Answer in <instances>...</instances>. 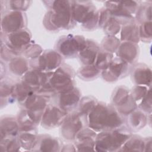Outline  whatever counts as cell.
I'll list each match as a JSON object with an SVG mask.
<instances>
[{
    "mask_svg": "<svg viewBox=\"0 0 152 152\" xmlns=\"http://www.w3.org/2000/svg\"><path fill=\"white\" fill-rule=\"evenodd\" d=\"M48 9L43 24L45 28L52 32L72 29L77 26L72 14V1H43Z\"/></svg>",
    "mask_w": 152,
    "mask_h": 152,
    "instance_id": "1",
    "label": "cell"
},
{
    "mask_svg": "<svg viewBox=\"0 0 152 152\" xmlns=\"http://www.w3.org/2000/svg\"><path fill=\"white\" fill-rule=\"evenodd\" d=\"M87 122L89 128L99 132L125 126V118L111 104L98 102L87 116Z\"/></svg>",
    "mask_w": 152,
    "mask_h": 152,
    "instance_id": "2",
    "label": "cell"
},
{
    "mask_svg": "<svg viewBox=\"0 0 152 152\" xmlns=\"http://www.w3.org/2000/svg\"><path fill=\"white\" fill-rule=\"evenodd\" d=\"M132 135V132L125 125L113 130L99 132L96 138L95 151H118Z\"/></svg>",
    "mask_w": 152,
    "mask_h": 152,
    "instance_id": "3",
    "label": "cell"
},
{
    "mask_svg": "<svg viewBox=\"0 0 152 152\" xmlns=\"http://www.w3.org/2000/svg\"><path fill=\"white\" fill-rule=\"evenodd\" d=\"M72 14L74 21L84 31H93L98 27L99 10L90 1H72Z\"/></svg>",
    "mask_w": 152,
    "mask_h": 152,
    "instance_id": "4",
    "label": "cell"
},
{
    "mask_svg": "<svg viewBox=\"0 0 152 152\" xmlns=\"http://www.w3.org/2000/svg\"><path fill=\"white\" fill-rule=\"evenodd\" d=\"M75 76L74 69L70 65L64 63L53 72L49 83L56 94L65 93L76 87Z\"/></svg>",
    "mask_w": 152,
    "mask_h": 152,
    "instance_id": "5",
    "label": "cell"
},
{
    "mask_svg": "<svg viewBox=\"0 0 152 152\" xmlns=\"http://www.w3.org/2000/svg\"><path fill=\"white\" fill-rule=\"evenodd\" d=\"M87 125V116L75 109L68 113L60 126V135L67 141H74L77 134Z\"/></svg>",
    "mask_w": 152,
    "mask_h": 152,
    "instance_id": "6",
    "label": "cell"
},
{
    "mask_svg": "<svg viewBox=\"0 0 152 152\" xmlns=\"http://www.w3.org/2000/svg\"><path fill=\"white\" fill-rule=\"evenodd\" d=\"M86 42V38L81 35H64L56 41L55 49L64 58H74L83 49Z\"/></svg>",
    "mask_w": 152,
    "mask_h": 152,
    "instance_id": "7",
    "label": "cell"
},
{
    "mask_svg": "<svg viewBox=\"0 0 152 152\" xmlns=\"http://www.w3.org/2000/svg\"><path fill=\"white\" fill-rule=\"evenodd\" d=\"M140 4L139 1H106L104 7L109 10L110 14L116 18L122 26L135 20L133 15L135 14Z\"/></svg>",
    "mask_w": 152,
    "mask_h": 152,
    "instance_id": "8",
    "label": "cell"
},
{
    "mask_svg": "<svg viewBox=\"0 0 152 152\" xmlns=\"http://www.w3.org/2000/svg\"><path fill=\"white\" fill-rule=\"evenodd\" d=\"M110 101V104L125 117L138 108L137 103L134 100L130 90L123 85L115 88Z\"/></svg>",
    "mask_w": 152,
    "mask_h": 152,
    "instance_id": "9",
    "label": "cell"
},
{
    "mask_svg": "<svg viewBox=\"0 0 152 152\" xmlns=\"http://www.w3.org/2000/svg\"><path fill=\"white\" fill-rule=\"evenodd\" d=\"M31 33L27 28L11 33L5 34L1 31V42L12 51L17 56H20L31 43Z\"/></svg>",
    "mask_w": 152,
    "mask_h": 152,
    "instance_id": "10",
    "label": "cell"
},
{
    "mask_svg": "<svg viewBox=\"0 0 152 152\" xmlns=\"http://www.w3.org/2000/svg\"><path fill=\"white\" fill-rule=\"evenodd\" d=\"M64 58L55 50L47 49L40 56L30 61V68L53 72L64 64Z\"/></svg>",
    "mask_w": 152,
    "mask_h": 152,
    "instance_id": "11",
    "label": "cell"
},
{
    "mask_svg": "<svg viewBox=\"0 0 152 152\" xmlns=\"http://www.w3.org/2000/svg\"><path fill=\"white\" fill-rule=\"evenodd\" d=\"M27 19L24 12L7 10L1 14V31L5 34L11 33L27 28Z\"/></svg>",
    "mask_w": 152,
    "mask_h": 152,
    "instance_id": "12",
    "label": "cell"
},
{
    "mask_svg": "<svg viewBox=\"0 0 152 152\" xmlns=\"http://www.w3.org/2000/svg\"><path fill=\"white\" fill-rule=\"evenodd\" d=\"M50 99L39 95L36 92L30 95L25 102L20 105L21 109H26L34 122L40 124L43 113Z\"/></svg>",
    "mask_w": 152,
    "mask_h": 152,
    "instance_id": "13",
    "label": "cell"
},
{
    "mask_svg": "<svg viewBox=\"0 0 152 152\" xmlns=\"http://www.w3.org/2000/svg\"><path fill=\"white\" fill-rule=\"evenodd\" d=\"M132 65L116 56L112 60L109 67L101 72L102 78L109 83H114L127 77Z\"/></svg>",
    "mask_w": 152,
    "mask_h": 152,
    "instance_id": "14",
    "label": "cell"
},
{
    "mask_svg": "<svg viewBox=\"0 0 152 152\" xmlns=\"http://www.w3.org/2000/svg\"><path fill=\"white\" fill-rule=\"evenodd\" d=\"M68 112L56 104L48 103L43 113L41 126L46 129L60 127L65 121Z\"/></svg>",
    "mask_w": 152,
    "mask_h": 152,
    "instance_id": "15",
    "label": "cell"
},
{
    "mask_svg": "<svg viewBox=\"0 0 152 152\" xmlns=\"http://www.w3.org/2000/svg\"><path fill=\"white\" fill-rule=\"evenodd\" d=\"M53 72L30 68L20 78V81L27 88L36 92L49 82Z\"/></svg>",
    "mask_w": 152,
    "mask_h": 152,
    "instance_id": "16",
    "label": "cell"
},
{
    "mask_svg": "<svg viewBox=\"0 0 152 152\" xmlns=\"http://www.w3.org/2000/svg\"><path fill=\"white\" fill-rule=\"evenodd\" d=\"M81 93L80 90L75 87L67 92L56 94L52 99L54 100L55 104L69 113L77 109L81 99Z\"/></svg>",
    "mask_w": 152,
    "mask_h": 152,
    "instance_id": "17",
    "label": "cell"
},
{
    "mask_svg": "<svg viewBox=\"0 0 152 152\" xmlns=\"http://www.w3.org/2000/svg\"><path fill=\"white\" fill-rule=\"evenodd\" d=\"M121 24L104 7L99 10L98 27L102 28L107 36H116L121 28Z\"/></svg>",
    "mask_w": 152,
    "mask_h": 152,
    "instance_id": "18",
    "label": "cell"
},
{
    "mask_svg": "<svg viewBox=\"0 0 152 152\" xmlns=\"http://www.w3.org/2000/svg\"><path fill=\"white\" fill-rule=\"evenodd\" d=\"M97 133L88 126L76 135L74 145L78 151H95V141Z\"/></svg>",
    "mask_w": 152,
    "mask_h": 152,
    "instance_id": "19",
    "label": "cell"
},
{
    "mask_svg": "<svg viewBox=\"0 0 152 152\" xmlns=\"http://www.w3.org/2000/svg\"><path fill=\"white\" fill-rule=\"evenodd\" d=\"M129 74L132 82L135 85L151 87V69L147 65L142 63L133 65Z\"/></svg>",
    "mask_w": 152,
    "mask_h": 152,
    "instance_id": "20",
    "label": "cell"
},
{
    "mask_svg": "<svg viewBox=\"0 0 152 152\" xmlns=\"http://www.w3.org/2000/svg\"><path fill=\"white\" fill-rule=\"evenodd\" d=\"M62 145V141L58 138L48 134H40L37 135V141L32 151H61Z\"/></svg>",
    "mask_w": 152,
    "mask_h": 152,
    "instance_id": "21",
    "label": "cell"
},
{
    "mask_svg": "<svg viewBox=\"0 0 152 152\" xmlns=\"http://www.w3.org/2000/svg\"><path fill=\"white\" fill-rule=\"evenodd\" d=\"M118 57L121 58L131 65L137 63L138 60L140 49L138 44L129 42H121L116 52Z\"/></svg>",
    "mask_w": 152,
    "mask_h": 152,
    "instance_id": "22",
    "label": "cell"
},
{
    "mask_svg": "<svg viewBox=\"0 0 152 152\" xmlns=\"http://www.w3.org/2000/svg\"><path fill=\"white\" fill-rule=\"evenodd\" d=\"M20 126L17 116L6 115L0 119V140L6 137H17Z\"/></svg>",
    "mask_w": 152,
    "mask_h": 152,
    "instance_id": "23",
    "label": "cell"
},
{
    "mask_svg": "<svg viewBox=\"0 0 152 152\" xmlns=\"http://www.w3.org/2000/svg\"><path fill=\"white\" fill-rule=\"evenodd\" d=\"M100 49V45L96 42L91 39H86V45L77 57L83 65H93Z\"/></svg>",
    "mask_w": 152,
    "mask_h": 152,
    "instance_id": "24",
    "label": "cell"
},
{
    "mask_svg": "<svg viewBox=\"0 0 152 152\" xmlns=\"http://www.w3.org/2000/svg\"><path fill=\"white\" fill-rule=\"evenodd\" d=\"M125 126L132 132H136L144 128L148 124V115L139 109H136L133 112L125 117Z\"/></svg>",
    "mask_w": 152,
    "mask_h": 152,
    "instance_id": "25",
    "label": "cell"
},
{
    "mask_svg": "<svg viewBox=\"0 0 152 152\" xmlns=\"http://www.w3.org/2000/svg\"><path fill=\"white\" fill-rule=\"evenodd\" d=\"M121 42H129L138 44L140 40V24L132 20L121 26Z\"/></svg>",
    "mask_w": 152,
    "mask_h": 152,
    "instance_id": "26",
    "label": "cell"
},
{
    "mask_svg": "<svg viewBox=\"0 0 152 152\" xmlns=\"http://www.w3.org/2000/svg\"><path fill=\"white\" fill-rule=\"evenodd\" d=\"M15 83L11 80L4 78L1 80V108L16 101L14 97V88Z\"/></svg>",
    "mask_w": 152,
    "mask_h": 152,
    "instance_id": "27",
    "label": "cell"
},
{
    "mask_svg": "<svg viewBox=\"0 0 152 152\" xmlns=\"http://www.w3.org/2000/svg\"><path fill=\"white\" fill-rule=\"evenodd\" d=\"M8 67L10 72L16 77H21L30 69V62L27 59L18 56L8 62Z\"/></svg>",
    "mask_w": 152,
    "mask_h": 152,
    "instance_id": "28",
    "label": "cell"
},
{
    "mask_svg": "<svg viewBox=\"0 0 152 152\" xmlns=\"http://www.w3.org/2000/svg\"><path fill=\"white\" fill-rule=\"evenodd\" d=\"M37 135V130L20 131L17 138L23 150L32 151L36 142Z\"/></svg>",
    "mask_w": 152,
    "mask_h": 152,
    "instance_id": "29",
    "label": "cell"
},
{
    "mask_svg": "<svg viewBox=\"0 0 152 152\" xmlns=\"http://www.w3.org/2000/svg\"><path fill=\"white\" fill-rule=\"evenodd\" d=\"M101 72L94 64L83 65L78 68L76 75L85 81H90L97 79L101 75Z\"/></svg>",
    "mask_w": 152,
    "mask_h": 152,
    "instance_id": "30",
    "label": "cell"
},
{
    "mask_svg": "<svg viewBox=\"0 0 152 152\" xmlns=\"http://www.w3.org/2000/svg\"><path fill=\"white\" fill-rule=\"evenodd\" d=\"M144 138L132 134L118 151H144Z\"/></svg>",
    "mask_w": 152,
    "mask_h": 152,
    "instance_id": "31",
    "label": "cell"
},
{
    "mask_svg": "<svg viewBox=\"0 0 152 152\" xmlns=\"http://www.w3.org/2000/svg\"><path fill=\"white\" fill-rule=\"evenodd\" d=\"M151 1H145L140 4L134 17L135 21L139 24L145 21H151Z\"/></svg>",
    "mask_w": 152,
    "mask_h": 152,
    "instance_id": "32",
    "label": "cell"
},
{
    "mask_svg": "<svg viewBox=\"0 0 152 152\" xmlns=\"http://www.w3.org/2000/svg\"><path fill=\"white\" fill-rule=\"evenodd\" d=\"M97 103L98 100L93 96H86L81 99L76 109L87 116Z\"/></svg>",
    "mask_w": 152,
    "mask_h": 152,
    "instance_id": "33",
    "label": "cell"
},
{
    "mask_svg": "<svg viewBox=\"0 0 152 152\" xmlns=\"http://www.w3.org/2000/svg\"><path fill=\"white\" fill-rule=\"evenodd\" d=\"M121 42L120 39L116 36L106 35L102 40L100 48L106 52L113 54L116 52Z\"/></svg>",
    "mask_w": 152,
    "mask_h": 152,
    "instance_id": "34",
    "label": "cell"
},
{
    "mask_svg": "<svg viewBox=\"0 0 152 152\" xmlns=\"http://www.w3.org/2000/svg\"><path fill=\"white\" fill-rule=\"evenodd\" d=\"M113 58V54L100 49L94 65L100 71L105 70L109 67Z\"/></svg>",
    "mask_w": 152,
    "mask_h": 152,
    "instance_id": "35",
    "label": "cell"
},
{
    "mask_svg": "<svg viewBox=\"0 0 152 152\" xmlns=\"http://www.w3.org/2000/svg\"><path fill=\"white\" fill-rule=\"evenodd\" d=\"M33 93L35 92L25 86L20 81L15 84L14 97L15 100L18 102L19 106L23 104L28 97Z\"/></svg>",
    "mask_w": 152,
    "mask_h": 152,
    "instance_id": "36",
    "label": "cell"
},
{
    "mask_svg": "<svg viewBox=\"0 0 152 152\" xmlns=\"http://www.w3.org/2000/svg\"><path fill=\"white\" fill-rule=\"evenodd\" d=\"M1 151H18L21 148L17 137H6L0 140Z\"/></svg>",
    "mask_w": 152,
    "mask_h": 152,
    "instance_id": "37",
    "label": "cell"
},
{
    "mask_svg": "<svg viewBox=\"0 0 152 152\" xmlns=\"http://www.w3.org/2000/svg\"><path fill=\"white\" fill-rule=\"evenodd\" d=\"M32 3L31 1L10 0L5 1L7 10L19 11L24 12L27 10Z\"/></svg>",
    "mask_w": 152,
    "mask_h": 152,
    "instance_id": "38",
    "label": "cell"
},
{
    "mask_svg": "<svg viewBox=\"0 0 152 152\" xmlns=\"http://www.w3.org/2000/svg\"><path fill=\"white\" fill-rule=\"evenodd\" d=\"M152 39L151 21H145L140 24V40L145 43H148Z\"/></svg>",
    "mask_w": 152,
    "mask_h": 152,
    "instance_id": "39",
    "label": "cell"
},
{
    "mask_svg": "<svg viewBox=\"0 0 152 152\" xmlns=\"http://www.w3.org/2000/svg\"><path fill=\"white\" fill-rule=\"evenodd\" d=\"M43 52V50L40 45L31 43L24 51L23 55L24 58L30 61L40 56Z\"/></svg>",
    "mask_w": 152,
    "mask_h": 152,
    "instance_id": "40",
    "label": "cell"
},
{
    "mask_svg": "<svg viewBox=\"0 0 152 152\" xmlns=\"http://www.w3.org/2000/svg\"><path fill=\"white\" fill-rule=\"evenodd\" d=\"M137 107L146 115H151L152 110L151 88L148 90V92L143 99L138 103Z\"/></svg>",
    "mask_w": 152,
    "mask_h": 152,
    "instance_id": "41",
    "label": "cell"
},
{
    "mask_svg": "<svg viewBox=\"0 0 152 152\" xmlns=\"http://www.w3.org/2000/svg\"><path fill=\"white\" fill-rule=\"evenodd\" d=\"M150 88L151 87H148L144 86L135 85L132 89L130 90L131 95L137 104L145 96Z\"/></svg>",
    "mask_w": 152,
    "mask_h": 152,
    "instance_id": "42",
    "label": "cell"
},
{
    "mask_svg": "<svg viewBox=\"0 0 152 152\" xmlns=\"http://www.w3.org/2000/svg\"><path fill=\"white\" fill-rule=\"evenodd\" d=\"M12 51L8 49L4 43L1 42V59L4 62H10L12 59L17 57Z\"/></svg>",
    "mask_w": 152,
    "mask_h": 152,
    "instance_id": "43",
    "label": "cell"
},
{
    "mask_svg": "<svg viewBox=\"0 0 152 152\" xmlns=\"http://www.w3.org/2000/svg\"><path fill=\"white\" fill-rule=\"evenodd\" d=\"M144 151H149L151 152L152 150V140L151 137H144Z\"/></svg>",
    "mask_w": 152,
    "mask_h": 152,
    "instance_id": "44",
    "label": "cell"
},
{
    "mask_svg": "<svg viewBox=\"0 0 152 152\" xmlns=\"http://www.w3.org/2000/svg\"><path fill=\"white\" fill-rule=\"evenodd\" d=\"M77 149L74 144H67L66 145H62L61 151H75Z\"/></svg>",
    "mask_w": 152,
    "mask_h": 152,
    "instance_id": "45",
    "label": "cell"
},
{
    "mask_svg": "<svg viewBox=\"0 0 152 152\" xmlns=\"http://www.w3.org/2000/svg\"><path fill=\"white\" fill-rule=\"evenodd\" d=\"M7 72V68L5 66V64L4 61L1 60V80L5 78Z\"/></svg>",
    "mask_w": 152,
    "mask_h": 152,
    "instance_id": "46",
    "label": "cell"
}]
</instances>
